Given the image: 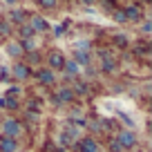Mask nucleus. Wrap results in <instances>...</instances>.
<instances>
[{
  "label": "nucleus",
  "instance_id": "39448f33",
  "mask_svg": "<svg viewBox=\"0 0 152 152\" xmlns=\"http://www.w3.org/2000/svg\"><path fill=\"white\" fill-rule=\"evenodd\" d=\"M76 148H78V152H101V145L99 141H96L94 137H83L76 141Z\"/></svg>",
  "mask_w": 152,
  "mask_h": 152
},
{
  "label": "nucleus",
  "instance_id": "1a4fd4ad",
  "mask_svg": "<svg viewBox=\"0 0 152 152\" xmlns=\"http://www.w3.org/2000/svg\"><path fill=\"white\" fill-rule=\"evenodd\" d=\"M38 81L45 83V85H52V83H56V72L47 69V67H43V69L38 72Z\"/></svg>",
  "mask_w": 152,
  "mask_h": 152
},
{
  "label": "nucleus",
  "instance_id": "393cba45",
  "mask_svg": "<svg viewBox=\"0 0 152 152\" xmlns=\"http://www.w3.org/2000/svg\"><path fill=\"white\" fill-rule=\"evenodd\" d=\"M40 7H43V9H54V7H56V2H54V0H43V2H40Z\"/></svg>",
  "mask_w": 152,
  "mask_h": 152
},
{
  "label": "nucleus",
  "instance_id": "20e7f679",
  "mask_svg": "<svg viewBox=\"0 0 152 152\" xmlns=\"http://www.w3.org/2000/svg\"><path fill=\"white\" fill-rule=\"evenodd\" d=\"M65 54L63 52H58V49H54V52H49L47 54V69H52V72H56V69H63V65H65Z\"/></svg>",
  "mask_w": 152,
  "mask_h": 152
},
{
  "label": "nucleus",
  "instance_id": "bb28decb",
  "mask_svg": "<svg viewBox=\"0 0 152 152\" xmlns=\"http://www.w3.org/2000/svg\"><path fill=\"white\" fill-rule=\"evenodd\" d=\"M114 40H116V45H121V47H125V45H128V38H125V36H121V34H119L116 38H114Z\"/></svg>",
  "mask_w": 152,
  "mask_h": 152
},
{
  "label": "nucleus",
  "instance_id": "9d476101",
  "mask_svg": "<svg viewBox=\"0 0 152 152\" xmlns=\"http://www.w3.org/2000/svg\"><path fill=\"white\" fill-rule=\"evenodd\" d=\"M72 61L78 67H87L92 63V56H90V52H74V58H72Z\"/></svg>",
  "mask_w": 152,
  "mask_h": 152
},
{
  "label": "nucleus",
  "instance_id": "2eb2a0df",
  "mask_svg": "<svg viewBox=\"0 0 152 152\" xmlns=\"http://www.w3.org/2000/svg\"><path fill=\"white\" fill-rule=\"evenodd\" d=\"M20 47H23V52H34V49L38 47L36 36H34V38H27V40H23V43H20Z\"/></svg>",
  "mask_w": 152,
  "mask_h": 152
},
{
  "label": "nucleus",
  "instance_id": "9b49d317",
  "mask_svg": "<svg viewBox=\"0 0 152 152\" xmlns=\"http://www.w3.org/2000/svg\"><path fill=\"white\" fill-rule=\"evenodd\" d=\"M25 18H27V11L18 9V7H14L9 14V23H25Z\"/></svg>",
  "mask_w": 152,
  "mask_h": 152
},
{
  "label": "nucleus",
  "instance_id": "a211bd4d",
  "mask_svg": "<svg viewBox=\"0 0 152 152\" xmlns=\"http://www.w3.org/2000/svg\"><path fill=\"white\" fill-rule=\"evenodd\" d=\"M18 34H20V38H23V40H27V38H34V36H36V34L31 31V27H29L27 23H25L23 27H20V31H18Z\"/></svg>",
  "mask_w": 152,
  "mask_h": 152
},
{
  "label": "nucleus",
  "instance_id": "aec40b11",
  "mask_svg": "<svg viewBox=\"0 0 152 152\" xmlns=\"http://www.w3.org/2000/svg\"><path fill=\"white\" fill-rule=\"evenodd\" d=\"M0 105H5V107H18V101L14 99V96H7V99H0Z\"/></svg>",
  "mask_w": 152,
  "mask_h": 152
},
{
  "label": "nucleus",
  "instance_id": "5701e85b",
  "mask_svg": "<svg viewBox=\"0 0 152 152\" xmlns=\"http://www.w3.org/2000/svg\"><path fill=\"white\" fill-rule=\"evenodd\" d=\"M87 125H90L94 132H96V130H103V128H105V123H101V121H92V123H87Z\"/></svg>",
  "mask_w": 152,
  "mask_h": 152
},
{
  "label": "nucleus",
  "instance_id": "423d86ee",
  "mask_svg": "<svg viewBox=\"0 0 152 152\" xmlns=\"http://www.w3.org/2000/svg\"><path fill=\"white\" fill-rule=\"evenodd\" d=\"M11 74H14L18 81H27V78H29V65H25V63H16V65L11 67Z\"/></svg>",
  "mask_w": 152,
  "mask_h": 152
},
{
  "label": "nucleus",
  "instance_id": "f8f14e48",
  "mask_svg": "<svg viewBox=\"0 0 152 152\" xmlns=\"http://www.w3.org/2000/svg\"><path fill=\"white\" fill-rule=\"evenodd\" d=\"M7 56H11V58H20V56H23V47H20V43H9V45H7Z\"/></svg>",
  "mask_w": 152,
  "mask_h": 152
},
{
  "label": "nucleus",
  "instance_id": "ddd939ff",
  "mask_svg": "<svg viewBox=\"0 0 152 152\" xmlns=\"http://www.w3.org/2000/svg\"><path fill=\"white\" fill-rule=\"evenodd\" d=\"M123 14H125V20H139L141 18V9H139L137 5H130Z\"/></svg>",
  "mask_w": 152,
  "mask_h": 152
},
{
  "label": "nucleus",
  "instance_id": "f257e3e1",
  "mask_svg": "<svg viewBox=\"0 0 152 152\" xmlns=\"http://www.w3.org/2000/svg\"><path fill=\"white\" fill-rule=\"evenodd\" d=\"M2 134L7 139H16L18 141V137L23 134V123L18 119H5L2 121Z\"/></svg>",
  "mask_w": 152,
  "mask_h": 152
},
{
  "label": "nucleus",
  "instance_id": "dca6fc26",
  "mask_svg": "<svg viewBox=\"0 0 152 152\" xmlns=\"http://www.w3.org/2000/svg\"><path fill=\"white\" fill-rule=\"evenodd\" d=\"M101 65H103L105 72H114V69H116V61L110 58V56H103V63H101Z\"/></svg>",
  "mask_w": 152,
  "mask_h": 152
},
{
  "label": "nucleus",
  "instance_id": "4be33fe9",
  "mask_svg": "<svg viewBox=\"0 0 152 152\" xmlns=\"http://www.w3.org/2000/svg\"><path fill=\"white\" fill-rule=\"evenodd\" d=\"M72 90H74V94L76 92H78V94H87V85L85 83H76V87H72Z\"/></svg>",
  "mask_w": 152,
  "mask_h": 152
},
{
  "label": "nucleus",
  "instance_id": "f03ea898",
  "mask_svg": "<svg viewBox=\"0 0 152 152\" xmlns=\"http://www.w3.org/2000/svg\"><path fill=\"white\" fill-rule=\"evenodd\" d=\"M114 141L119 143L121 150H132V148L137 145V134H134V130H121Z\"/></svg>",
  "mask_w": 152,
  "mask_h": 152
},
{
  "label": "nucleus",
  "instance_id": "f3484780",
  "mask_svg": "<svg viewBox=\"0 0 152 152\" xmlns=\"http://www.w3.org/2000/svg\"><path fill=\"white\" fill-rule=\"evenodd\" d=\"M74 52H90V40H87V38H83V40H76Z\"/></svg>",
  "mask_w": 152,
  "mask_h": 152
},
{
  "label": "nucleus",
  "instance_id": "cd10ccee",
  "mask_svg": "<svg viewBox=\"0 0 152 152\" xmlns=\"http://www.w3.org/2000/svg\"><path fill=\"white\" fill-rule=\"evenodd\" d=\"M141 31H143V34H150V31H152V23H150V20H145V23H143Z\"/></svg>",
  "mask_w": 152,
  "mask_h": 152
},
{
  "label": "nucleus",
  "instance_id": "0eeeda50",
  "mask_svg": "<svg viewBox=\"0 0 152 152\" xmlns=\"http://www.w3.org/2000/svg\"><path fill=\"white\" fill-rule=\"evenodd\" d=\"M74 90H72V87H61V90H58V94H56V103H72V101H74Z\"/></svg>",
  "mask_w": 152,
  "mask_h": 152
},
{
  "label": "nucleus",
  "instance_id": "4468645a",
  "mask_svg": "<svg viewBox=\"0 0 152 152\" xmlns=\"http://www.w3.org/2000/svg\"><path fill=\"white\" fill-rule=\"evenodd\" d=\"M63 72H65L67 76H76L78 72H81V67L76 65L74 61H65V65H63Z\"/></svg>",
  "mask_w": 152,
  "mask_h": 152
},
{
  "label": "nucleus",
  "instance_id": "6ab92c4d",
  "mask_svg": "<svg viewBox=\"0 0 152 152\" xmlns=\"http://www.w3.org/2000/svg\"><path fill=\"white\" fill-rule=\"evenodd\" d=\"M11 31H14V29H11L9 20H0V34H2V36H9Z\"/></svg>",
  "mask_w": 152,
  "mask_h": 152
},
{
  "label": "nucleus",
  "instance_id": "7ed1b4c3",
  "mask_svg": "<svg viewBox=\"0 0 152 152\" xmlns=\"http://www.w3.org/2000/svg\"><path fill=\"white\" fill-rule=\"evenodd\" d=\"M27 25H29V27H31V31H34V34H45V31H49V29H52V25H49V20L45 18V16H40V14L31 16Z\"/></svg>",
  "mask_w": 152,
  "mask_h": 152
},
{
  "label": "nucleus",
  "instance_id": "6e6552de",
  "mask_svg": "<svg viewBox=\"0 0 152 152\" xmlns=\"http://www.w3.org/2000/svg\"><path fill=\"white\" fill-rule=\"evenodd\" d=\"M0 152H18V141L16 139L0 137Z\"/></svg>",
  "mask_w": 152,
  "mask_h": 152
},
{
  "label": "nucleus",
  "instance_id": "b1692460",
  "mask_svg": "<svg viewBox=\"0 0 152 152\" xmlns=\"http://www.w3.org/2000/svg\"><path fill=\"white\" fill-rule=\"evenodd\" d=\"M114 20H116V23H128V20H125V14H123V11H114Z\"/></svg>",
  "mask_w": 152,
  "mask_h": 152
},
{
  "label": "nucleus",
  "instance_id": "c85d7f7f",
  "mask_svg": "<svg viewBox=\"0 0 152 152\" xmlns=\"http://www.w3.org/2000/svg\"><path fill=\"white\" fill-rule=\"evenodd\" d=\"M110 150H112V152H121V148H119L116 141H112V143H110Z\"/></svg>",
  "mask_w": 152,
  "mask_h": 152
},
{
  "label": "nucleus",
  "instance_id": "a878e982",
  "mask_svg": "<svg viewBox=\"0 0 152 152\" xmlns=\"http://www.w3.org/2000/svg\"><path fill=\"white\" fill-rule=\"evenodd\" d=\"M63 34H65V25H56V27H54V36H63Z\"/></svg>",
  "mask_w": 152,
  "mask_h": 152
},
{
  "label": "nucleus",
  "instance_id": "412c9836",
  "mask_svg": "<svg viewBox=\"0 0 152 152\" xmlns=\"http://www.w3.org/2000/svg\"><path fill=\"white\" fill-rule=\"evenodd\" d=\"M58 143H61V145H72L74 141H72V137H69V134L65 132V130H63V134L58 137Z\"/></svg>",
  "mask_w": 152,
  "mask_h": 152
}]
</instances>
